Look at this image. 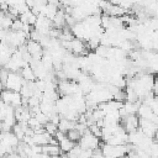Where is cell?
Instances as JSON below:
<instances>
[{
    "label": "cell",
    "instance_id": "15",
    "mask_svg": "<svg viewBox=\"0 0 158 158\" xmlns=\"http://www.w3.org/2000/svg\"><path fill=\"white\" fill-rule=\"evenodd\" d=\"M43 128H44V131H46L48 135H51V136H54V133H56L57 130H58L57 125H54V123H52V122H49V121L43 125Z\"/></svg>",
    "mask_w": 158,
    "mask_h": 158
},
{
    "label": "cell",
    "instance_id": "8",
    "mask_svg": "<svg viewBox=\"0 0 158 158\" xmlns=\"http://www.w3.org/2000/svg\"><path fill=\"white\" fill-rule=\"evenodd\" d=\"M58 9H59V6L53 5V4H48V2H47V4L43 6V9L41 10L40 15H43L44 17H47L48 20H51V21H52V19L56 16V14H57Z\"/></svg>",
    "mask_w": 158,
    "mask_h": 158
},
{
    "label": "cell",
    "instance_id": "18",
    "mask_svg": "<svg viewBox=\"0 0 158 158\" xmlns=\"http://www.w3.org/2000/svg\"><path fill=\"white\" fill-rule=\"evenodd\" d=\"M48 4H53V5H57V6H59L60 5V2H59V0H46Z\"/></svg>",
    "mask_w": 158,
    "mask_h": 158
},
{
    "label": "cell",
    "instance_id": "9",
    "mask_svg": "<svg viewBox=\"0 0 158 158\" xmlns=\"http://www.w3.org/2000/svg\"><path fill=\"white\" fill-rule=\"evenodd\" d=\"M20 75H21L22 79L26 80V81H35V80H36L35 73H33L32 68L30 67V64H26V65H23V67L20 69Z\"/></svg>",
    "mask_w": 158,
    "mask_h": 158
},
{
    "label": "cell",
    "instance_id": "19",
    "mask_svg": "<svg viewBox=\"0 0 158 158\" xmlns=\"http://www.w3.org/2000/svg\"><path fill=\"white\" fill-rule=\"evenodd\" d=\"M120 158H128V156H126V154H125V156H122V157H120Z\"/></svg>",
    "mask_w": 158,
    "mask_h": 158
},
{
    "label": "cell",
    "instance_id": "4",
    "mask_svg": "<svg viewBox=\"0 0 158 158\" xmlns=\"http://www.w3.org/2000/svg\"><path fill=\"white\" fill-rule=\"evenodd\" d=\"M138 128L142 131V133L146 137L156 138V136H157V123H154L152 121L138 118Z\"/></svg>",
    "mask_w": 158,
    "mask_h": 158
},
{
    "label": "cell",
    "instance_id": "5",
    "mask_svg": "<svg viewBox=\"0 0 158 158\" xmlns=\"http://www.w3.org/2000/svg\"><path fill=\"white\" fill-rule=\"evenodd\" d=\"M26 49L27 52L31 54L32 59H36V60H40L42 58V54H43V47L40 44V42L37 41H33V40H28L26 41Z\"/></svg>",
    "mask_w": 158,
    "mask_h": 158
},
{
    "label": "cell",
    "instance_id": "12",
    "mask_svg": "<svg viewBox=\"0 0 158 158\" xmlns=\"http://www.w3.org/2000/svg\"><path fill=\"white\" fill-rule=\"evenodd\" d=\"M77 143L75 142H73V141H70L67 136L62 139V141H59L58 142V146H59V149H60V152H63V153H68L74 146H75Z\"/></svg>",
    "mask_w": 158,
    "mask_h": 158
},
{
    "label": "cell",
    "instance_id": "14",
    "mask_svg": "<svg viewBox=\"0 0 158 158\" xmlns=\"http://www.w3.org/2000/svg\"><path fill=\"white\" fill-rule=\"evenodd\" d=\"M65 136L70 139V141H73V142H75V143H78V141H79V138H80V133H79V131L78 130H75V128H73V130H69L68 132H65Z\"/></svg>",
    "mask_w": 158,
    "mask_h": 158
},
{
    "label": "cell",
    "instance_id": "3",
    "mask_svg": "<svg viewBox=\"0 0 158 158\" xmlns=\"http://www.w3.org/2000/svg\"><path fill=\"white\" fill-rule=\"evenodd\" d=\"M23 81L25 80L22 79V77L20 75L19 72H9L4 88L9 89V90H14V91H20Z\"/></svg>",
    "mask_w": 158,
    "mask_h": 158
},
{
    "label": "cell",
    "instance_id": "13",
    "mask_svg": "<svg viewBox=\"0 0 158 158\" xmlns=\"http://www.w3.org/2000/svg\"><path fill=\"white\" fill-rule=\"evenodd\" d=\"M42 153H46L48 156H59L62 152L59 149L58 144H44L42 146Z\"/></svg>",
    "mask_w": 158,
    "mask_h": 158
},
{
    "label": "cell",
    "instance_id": "11",
    "mask_svg": "<svg viewBox=\"0 0 158 158\" xmlns=\"http://www.w3.org/2000/svg\"><path fill=\"white\" fill-rule=\"evenodd\" d=\"M74 126H75V122L74 121H70V120H68L65 117H62V116H60V120H59V122L57 125L58 130L62 131V132H64V133L68 132L69 130H73Z\"/></svg>",
    "mask_w": 158,
    "mask_h": 158
},
{
    "label": "cell",
    "instance_id": "2",
    "mask_svg": "<svg viewBox=\"0 0 158 158\" xmlns=\"http://www.w3.org/2000/svg\"><path fill=\"white\" fill-rule=\"evenodd\" d=\"M78 144L81 149H91L93 151V149H96V148L100 147V138L91 135L88 130L85 133H83L80 136V138L78 141Z\"/></svg>",
    "mask_w": 158,
    "mask_h": 158
},
{
    "label": "cell",
    "instance_id": "16",
    "mask_svg": "<svg viewBox=\"0 0 158 158\" xmlns=\"http://www.w3.org/2000/svg\"><path fill=\"white\" fill-rule=\"evenodd\" d=\"M88 130H89V132H90L91 135H94L95 137H98V138L101 137V128H100L95 122L91 123L90 126H88Z\"/></svg>",
    "mask_w": 158,
    "mask_h": 158
},
{
    "label": "cell",
    "instance_id": "1",
    "mask_svg": "<svg viewBox=\"0 0 158 158\" xmlns=\"http://www.w3.org/2000/svg\"><path fill=\"white\" fill-rule=\"evenodd\" d=\"M21 99H22V96L20 95L19 91L9 90V89H2L0 91V100L2 102H5L6 105L11 106V107L20 106L21 105Z\"/></svg>",
    "mask_w": 158,
    "mask_h": 158
},
{
    "label": "cell",
    "instance_id": "6",
    "mask_svg": "<svg viewBox=\"0 0 158 158\" xmlns=\"http://www.w3.org/2000/svg\"><path fill=\"white\" fill-rule=\"evenodd\" d=\"M136 115L138 116V118H142V120H148V121H152L154 123H157V114H154L151 107L146 104H139L138 109H137V112Z\"/></svg>",
    "mask_w": 158,
    "mask_h": 158
},
{
    "label": "cell",
    "instance_id": "7",
    "mask_svg": "<svg viewBox=\"0 0 158 158\" xmlns=\"http://www.w3.org/2000/svg\"><path fill=\"white\" fill-rule=\"evenodd\" d=\"M120 120H121L122 127L125 128V131L127 133L138 128V116L137 115H126V116L121 117Z\"/></svg>",
    "mask_w": 158,
    "mask_h": 158
},
{
    "label": "cell",
    "instance_id": "10",
    "mask_svg": "<svg viewBox=\"0 0 158 158\" xmlns=\"http://www.w3.org/2000/svg\"><path fill=\"white\" fill-rule=\"evenodd\" d=\"M19 16H20L19 19H20L23 23H27V25H30V26H33L35 22H36V19H37V15H35L31 10H27V11L20 14Z\"/></svg>",
    "mask_w": 158,
    "mask_h": 158
},
{
    "label": "cell",
    "instance_id": "17",
    "mask_svg": "<svg viewBox=\"0 0 158 158\" xmlns=\"http://www.w3.org/2000/svg\"><path fill=\"white\" fill-rule=\"evenodd\" d=\"M22 26H23V22H22L20 19H14L10 30H12V31H21Z\"/></svg>",
    "mask_w": 158,
    "mask_h": 158
}]
</instances>
